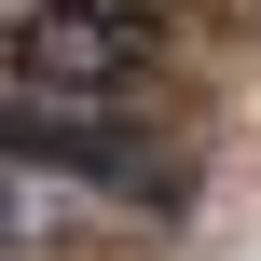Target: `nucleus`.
I'll return each mask as SVG.
<instances>
[{
    "mask_svg": "<svg viewBox=\"0 0 261 261\" xmlns=\"http://www.w3.org/2000/svg\"><path fill=\"white\" fill-rule=\"evenodd\" d=\"M151 55V0H28L14 14V83L28 96H124Z\"/></svg>",
    "mask_w": 261,
    "mask_h": 261,
    "instance_id": "f257e3e1",
    "label": "nucleus"
},
{
    "mask_svg": "<svg viewBox=\"0 0 261 261\" xmlns=\"http://www.w3.org/2000/svg\"><path fill=\"white\" fill-rule=\"evenodd\" d=\"M0 248H28V206H14V179H0Z\"/></svg>",
    "mask_w": 261,
    "mask_h": 261,
    "instance_id": "f03ea898",
    "label": "nucleus"
}]
</instances>
